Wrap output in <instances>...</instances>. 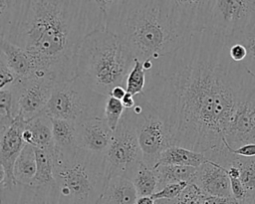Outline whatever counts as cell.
<instances>
[{
  "label": "cell",
  "instance_id": "cell-1",
  "mask_svg": "<svg viewBox=\"0 0 255 204\" xmlns=\"http://www.w3.org/2000/svg\"><path fill=\"white\" fill-rule=\"evenodd\" d=\"M142 97L165 122L172 145L207 153L221 147L255 76L229 54V38L194 33L178 50L152 61Z\"/></svg>",
  "mask_w": 255,
  "mask_h": 204
},
{
  "label": "cell",
  "instance_id": "cell-2",
  "mask_svg": "<svg viewBox=\"0 0 255 204\" xmlns=\"http://www.w3.org/2000/svg\"><path fill=\"white\" fill-rule=\"evenodd\" d=\"M102 28L101 0L0 1V38L27 51L37 74L56 83L76 79L83 42Z\"/></svg>",
  "mask_w": 255,
  "mask_h": 204
},
{
  "label": "cell",
  "instance_id": "cell-3",
  "mask_svg": "<svg viewBox=\"0 0 255 204\" xmlns=\"http://www.w3.org/2000/svg\"><path fill=\"white\" fill-rule=\"evenodd\" d=\"M105 28L133 59L154 61L206 30L209 1H102Z\"/></svg>",
  "mask_w": 255,
  "mask_h": 204
},
{
  "label": "cell",
  "instance_id": "cell-4",
  "mask_svg": "<svg viewBox=\"0 0 255 204\" xmlns=\"http://www.w3.org/2000/svg\"><path fill=\"white\" fill-rule=\"evenodd\" d=\"M133 63L119 38L102 28L83 42L77 57L76 78L96 93L109 97L115 87L126 88Z\"/></svg>",
  "mask_w": 255,
  "mask_h": 204
},
{
  "label": "cell",
  "instance_id": "cell-5",
  "mask_svg": "<svg viewBox=\"0 0 255 204\" xmlns=\"http://www.w3.org/2000/svg\"><path fill=\"white\" fill-rule=\"evenodd\" d=\"M54 174L61 197L69 204H98L108 182L105 156L78 148L55 155Z\"/></svg>",
  "mask_w": 255,
  "mask_h": 204
},
{
  "label": "cell",
  "instance_id": "cell-6",
  "mask_svg": "<svg viewBox=\"0 0 255 204\" xmlns=\"http://www.w3.org/2000/svg\"><path fill=\"white\" fill-rule=\"evenodd\" d=\"M107 99L108 97L96 93L76 78L56 84L42 114L70 120L76 124L92 118H105Z\"/></svg>",
  "mask_w": 255,
  "mask_h": 204
},
{
  "label": "cell",
  "instance_id": "cell-7",
  "mask_svg": "<svg viewBox=\"0 0 255 204\" xmlns=\"http://www.w3.org/2000/svg\"><path fill=\"white\" fill-rule=\"evenodd\" d=\"M104 156L108 180L115 175L132 179L143 161L136 133L135 114L132 109L125 110Z\"/></svg>",
  "mask_w": 255,
  "mask_h": 204
},
{
  "label": "cell",
  "instance_id": "cell-8",
  "mask_svg": "<svg viewBox=\"0 0 255 204\" xmlns=\"http://www.w3.org/2000/svg\"><path fill=\"white\" fill-rule=\"evenodd\" d=\"M134 99L135 106L132 110L143 162L154 168L162 152L173 146L171 136L163 119L142 95L135 96Z\"/></svg>",
  "mask_w": 255,
  "mask_h": 204
},
{
  "label": "cell",
  "instance_id": "cell-9",
  "mask_svg": "<svg viewBox=\"0 0 255 204\" xmlns=\"http://www.w3.org/2000/svg\"><path fill=\"white\" fill-rule=\"evenodd\" d=\"M255 23V0L209 1L206 30L233 37Z\"/></svg>",
  "mask_w": 255,
  "mask_h": 204
},
{
  "label": "cell",
  "instance_id": "cell-10",
  "mask_svg": "<svg viewBox=\"0 0 255 204\" xmlns=\"http://www.w3.org/2000/svg\"><path fill=\"white\" fill-rule=\"evenodd\" d=\"M56 82L51 78L36 74L30 78H19L10 88L14 98L17 115L26 121L43 113L51 100Z\"/></svg>",
  "mask_w": 255,
  "mask_h": 204
},
{
  "label": "cell",
  "instance_id": "cell-11",
  "mask_svg": "<svg viewBox=\"0 0 255 204\" xmlns=\"http://www.w3.org/2000/svg\"><path fill=\"white\" fill-rule=\"evenodd\" d=\"M25 125L26 120L21 115H18L12 125L0 135V188L10 187L15 184L13 169L16 159L26 145L23 139Z\"/></svg>",
  "mask_w": 255,
  "mask_h": 204
},
{
  "label": "cell",
  "instance_id": "cell-12",
  "mask_svg": "<svg viewBox=\"0 0 255 204\" xmlns=\"http://www.w3.org/2000/svg\"><path fill=\"white\" fill-rule=\"evenodd\" d=\"M114 132L105 118H92L77 123L78 148L105 155Z\"/></svg>",
  "mask_w": 255,
  "mask_h": 204
},
{
  "label": "cell",
  "instance_id": "cell-13",
  "mask_svg": "<svg viewBox=\"0 0 255 204\" xmlns=\"http://www.w3.org/2000/svg\"><path fill=\"white\" fill-rule=\"evenodd\" d=\"M0 204H69L59 194L56 185L33 187L14 184L1 188Z\"/></svg>",
  "mask_w": 255,
  "mask_h": 204
},
{
  "label": "cell",
  "instance_id": "cell-14",
  "mask_svg": "<svg viewBox=\"0 0 255 204\" xmlns=\"http://www.w3.org/2000/svg\"><path fill=\"white\" fill-rule=\"evenodd\" d=\"M208 160L213 161L224 168L235 166L239 169V179L245 187L248 200L255 198V157H242L233 154L226 143L214 150L203 153Z\"/></svg>",
  "mask_w": 255,
  "mask_h": 204
},
{
  "label": "cell",
  "instance_id": "cell-15",
  "mask_svg": "<svg viewBox=\"0 0 255 204\" xmlns=\"http://www.w3.org/2000/svg\"><path fill=\"white\" fill-rule=\"evenodd\" d=\"M224 141L231 148L255 143V91L238 109Z\"/></svg>",
  "mask_w": 255,
  "mask_h": 204
},
{
  "label": "cell",
  "instance_id": "cell-16",
  "mask_svg": "<svg viewBox=\"0 0 255 204\" xmlns=\"http://www.w3.org/2000/svg\"><path fill=\"white\" fill-rule=\"evenodd\" d=\"M206 196L232 197L230 178L226 168L207 160L197 167L193 182Z\"/></svg>",
  "mask_w": 255,
  "mask_h": 204
},
{
  "label": "cell",
  "instance_id": "cell-17",
  "mask_svg": "<svg viewBox=\"0 0 255 204\" xmlns=\"http://www.w3.org/2000/svg\"><path fill=\"white\" fill-rule=\"evenodd\" d=\"M23 139L26 144L45 150L54 157L55 143L51 117L45 114H40L35 118L26 121L23 131Z\"/></svg>",
  "mask_w": 255,
  "mask_h": 204
},
{
  "label": "cell",
  "instance_id": "cell-18",
  "mask_svg": "<svg viewBox=\"0 0 255 204\" xmlns=\"http://www.w3.org/2000/svg\"><path fill=\"white\" fill-rule=\"evenodd\" d=\"M0 58L18 78H30L38 73L35 61L27 51L2 38H0Z\"/></svg>",
  "mask_w": 255,
  "mask_h": 204
},
{
  "label": "cell",
  "instance_id": "cell-19",
  "mask_svg": "<svg viewBox=\"0 0 255 204\" xmlns=\"http://www.w3.org/2000/svg\"><path fill=\"white\" fill-rule=\"evenodd\" d=\"M138 196L132 181L127 177L112 176L98 204H135Z\"/></svg>",
  "mask_w": 255,
  "mask_h": 204
},
{
  "label": "cell",
  "instance_id": "cell-20",
  "mask_svg": "<svg viewBox=\"0 0 255 204\" xmlns=\"http://www.w3.org/2000/svg\"><path fill=\"white\" fill-rule=\"evenodd\" d=\"M51 119L55 143V155L67 156L73 154L78 149L77 124L66 119Z\"/></svg>",
  "mask_w": 255,
  "mask_h": 204
},
{
  "label": "cell",
  "instance_id": "cell-21",
  "mask_svg": "<svg viewBox=\"0 0 255 204\" xmlns=\"http://www.w3.org/2000/svg\"><path fill=\"white\" fill-rule=\"evenodd\" d=\"M207 160L203 153L173 145L162 152L157 165H179L197 168Z\"/></svg>",
  "mask_w": 255,
  "mask_h": 204
},
{
  "label": "cell",
  "instance_id": "cell-22",
  "mask_svg": "<svg viewBox=\"0 0 255 204\" xmlns=\"http://www.w3.org/2000/svg\"><path fill=\"white\" fill-rule=\"evenodd\" d=\"M153 169L157 177V191L169 184L193 183L197 170L195 167L179 165H157Z\"/></svg>",
  "mask_w": 255,
  "mask_h": 204
},
{
  "label": "cell",
  "instance_id": "cell-23",
  "mask_svg": "<svg viewBox=\"0 0 255 204\" xmlns=\"http://www.w3.org/2000/svg\"><path fill=\"white\" fill-rule=\"evenodd\" d=\"M36 169L35 147L26 144L14 164L13 175L15 184L30 186L35 177Z\"/></svg>",
  "mask_w": 255,
  "mask_h": 204
},
{
  "label": "cell",
  "instance_id": "cell-24",
  "mask_svg": "<svg viewBox=\"0 0 255 204\" xmlns=\"http://www.w3.org/2000/svg\"><path fill=\"white\" fill-rule=\"evenodd\" d=\"M36 152V174L30 186L50 187L56 185L54 174V159L49 152L35 148Z\"/></svg>",
  "mask_w": 255,
  "mask_h": 204
},
{
  "label": "cell",
  "instance_id": "cell-25",
  "mask_svg": "<svg viewBox=\"0 0 255 204\" xmlns=\"http://www.w3.org/2000/svg\"><path fill=\"white\" fill-rule=\"evenodd\" d=\"M137 196H151L157 191V177L153 168L147 166L143 161L131 179Z\"/></svg>",
  "mask_w": 255,
  "mask_h": 204
},
{
  "label": "cell",
  "instance_id": "cell-26",
  "mask_svg": "<svg viewBox=\"0 0 255 204\" xmlns=\"http://www.w3.org/2000/svg\"><path fill=\"white\" fill-rule=\"evenodd\" d=\"M17 116L12 91L0 90V135L12 125Z\"/></svg>",
  "mask_w": 255,
  "mask_h": 204
},
{
  "label": "cell",
  "instance_id": "cell-27",
  "mask_svg": "<svg viewBox=\"0 0 255 204\" xmlns=\"http://www.w3.org/2000/svg\"><path fill=\"white\" fill-rule=\"evenodd\" d=\"M146 83V73L143 69V64L141 61L134 59L133 66L126 81V90L128 94L133 97L138 96L143 93Z\"/></svg>",
  "mask_w": 255,
  "mask_h": 204
},
{
  "label": "cell",
  "instance_id": "cell-28",
  "mask_svg": "<svg viewBox=\"0 0 255 204\" xmlns=\"http://www.w3.org/2000/svg\"><path fill=\"white\" fill-rule=\"evenodd\" d=\"M241 43L247 52L244 65L255 76V23L245 29L243 32L230 37Z\"/></svg>",
  "mask_w": 255,
  "mask_h": 204
},
{
  "label": "cell",
  "instance_id": "cell-29",
  "mask_svg": "<svg viewBox=\"0 0 255 204\" xmlns=\"http://www.w3.org/2000/svg\"><path fill=\"white\" fill-rule=\"evenodd\" d=\"M205 196L194 183H191L176 198L155 200V204H203Z\"/></svg>",
  "mask_w": 255,
  "mask_h": 204
},
{
  "label": "cell",
  "instance_id": "cell-30",
  "mask_svg": "<svg viewBox=\"0 0 255 204\" xmlns=\"http://www.w3.org/2000/svg\"><path fill=\"white\" fill-rule=\"evenodd\" d=\"M125 110L126 108L120 100L108 97L105 106V119L114 131L117 129Z\"/></svg>",
  "mask_w": 255,
  "mask_h": 204
},
{
  "label": "cell",
  "instance_id": "cell-31",
  "mask_svg": "<svg viewBox=\"0 0 255 204\" xmlns=\"http://www.w3.org/2000/svg\"><path fill=\"white\" fill-rule=\"evenodd\" d=\"M189 183L186 182H181V183H174V184H169L160 189L159 191L155 192L154 194L151 195V197L154 200H161V199H174L176 198L187 186Z\"/></svg>",
  "mask_w": 255,
  "mask_h": 204
},
{
  "label": "cell",
  "instance_id": "cell-32",
  "mask_svg": "<svg viewBox=\"0 0 255 204\" xmlns=\"http://www.w3.org/2000/svg\"><path fill=\"white\" fill-rule=\"evenodd\" d=\"M18 79V76L7 66L5 61L0 58V90L10 88Z\"/></svg>",
  "mask_w": 255,
  "mask_h": 204
},
{
  "label": "cell",
  "instance_id": "cell-33",
  "mask_svg": "<svg viewBox=\"0 0 255 204\" xmlns=\"http://www.w3.org/2000/svg\"><path fill=\"white\" fill-rule=\"evenodd\" d=\"M229 54L234 61L243 63V64L247 57V52L245 47L241 43L234 40L233 38H229Z\"/></svg>",
  "mask_w": 255,
  "mask_h": 204
},
{
  "label": "cell",
  "instance_id": "cell-34",
  "mask_svg": "<svg viewBox=\"0 0 255 204\" xmlns=\"http://www.w3.org/2000/svg\"><path fill=\"white\" fill-rule=\"evenodd\" d=\"M226 145L228 146L229 150L235 155L242 156V157H255V143L244 144V145H241L237 148H231L227 143H226Z\"/></svg>",
  "mask_w": 255,
  "mask_h": 204
},
{
  "label": "cell",
  "instance_id": "cell-35",
  "mask_svg": "<svg viewBox=\"0 0 255 204\" xmlns=\"http://www.w3.org/2000/svg\"><path fill=\"white\" fill-rule=\"evenodd\" d=\"M203 204H242L233 197H217L205 196Z\"/></svg>",
  "mask_w": 255,
  "mask_h": 204
},
{
  "label": "cell",
  "instance_id": "cell-36",
  "mask_svg": "<svg viewBox=\"0 0 255 204\" xmlns=\"http://www.w3.org/2000/svg\"><path fill=\"white\" fill-rule=\"evenodd\" d=\"M126 95H127V90H126V88L123 87V86H117V87H115V88L112 90V92H111V94H110L109 97H113V98H115V99H117V100L122 101Z\"/></svg>",
  "mask_w": 255,
  "mask_h": 204
},
{
  "label": "cell",
  "instance_id": "cell-37",
  "mask_svg": "<svg viewBox=\"0 0 255 204\" xmlns=\"http://www.w3.org/2000/svg\"><path fill=\"white\" fill-rule=\"evenodd\" d=\"M121 102L126 109H132L135 106V99L130 94L127 93V95L124 97V99Z\"/></svg>",
  "mask_w": 255,
  "mask_h": 204
},
{
  "label": "cell",
  "instance_id": "cell-38",
  "mask_svg": "<svg viewBox=\"0 0 255 204\" xmlns=\"http://www.w3.org/2000/svg\"><path fill=\"white\" fill-rule=\"evenodd\" d=\"M135 204H155V200L151 196L138 197Z\"/></svg>",
  "mask_w": 255,
  "mask_h": 204
},
{
  "label": "cell",
  "instance_id": "cell-39",
  "mask_svg": "<svg viewBox=\"0 0 255 204\" xmlns=\"http://www.w3.org/2000/svg\"><path fill=\"white\" fill-rule=\"evenodd\" d=\"M242 204H255V198L254 199H249V200L243 202Z\"/></svg>",
  "mask_w": 255,
  "mask_h": 204
}]
</instances>
